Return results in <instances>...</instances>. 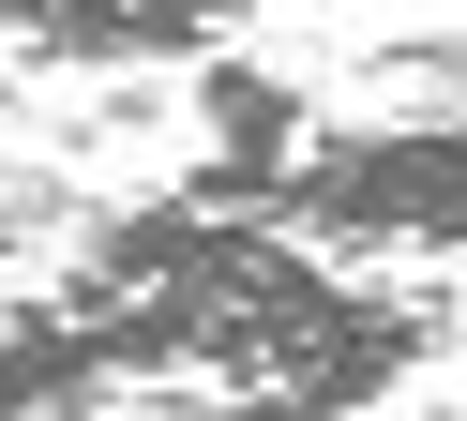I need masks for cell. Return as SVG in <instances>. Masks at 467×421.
I'll return each mask as SVG.
<instances>
[{
    "label": "cell",
    "mask_w": 467,
    "mask_h": 421,
    "mask_svg": "<svg viewBox=\"0 0 467 421\" xmlns=\"http://www.w3.org/2000/svg\"><path fill=\"white\" fill-rule=\"evenodd\" d=\"M46 331L106 391H182L212 421H347L377 391H407V361L452 331V301L362 286L256 210L151 196L76 241V271L46 286Z\"/></svg>",
    "instance_id": "1"
},
{
    "label": "cell",
    "mask_w": 467,
    "mask_h": 421,
    "mask_svg": "<svg viewBox=\"0 0 467 421\" xmlns=\"http://www.w3.org/2000/svg\"><path fill=\"white\" fill-rule=\"evenodd\" d=\"M256 226H286L302 256H317V241H362V256H452V241H467V106L302 136V166L256 196Z\"/></svg>",
    "instance_id": "2"
},
{
    "label": "cell",
    "mask_w": 467,
    "mask_h": 421,
    "mask_svg": "<svg viewBox=\"0 0 467 421\" xmlns=\"http://www.w3.org/2000/svg\"><path fill=\"white\" fill-rule=\"evenodd\" d=\"M0 30L31 60H76V76H136V60H212V0H0Z\"/></svg>",
    "instance_id": "3"
},
{
    "label": "cell",
    "mask_w": 467,
    "mask_h": 421,
    "mask_svg": "<svg viewBox=\"0 0 467 421\" xmlns=\"http://www.w3.org/2000/svg\"><path fill=\"white\" fill-rule=\"evenodd\" d=\"M0 421H121V391L46 331V301H0Z\"/></svg>",
    "instance_id": "4"
}]
</instances>
